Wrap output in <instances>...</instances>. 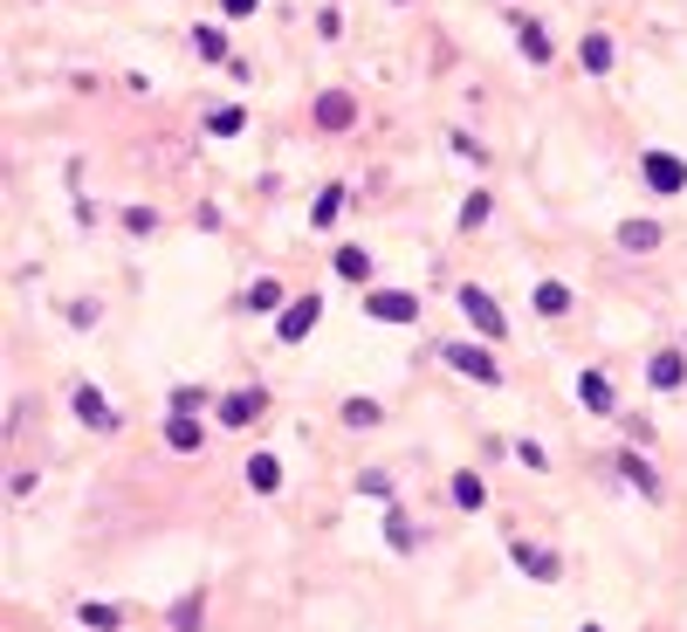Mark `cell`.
Segmentation results:
<instances>
[{
  "label": "cell",
  "instance_id": "obj_15",
  "mask_svg": "<svg viewBox=\"0 0 687 632\" xmlns=\"http://www.w3.org/2000/svg\"><path fill=\"white\" fill-rule=\"evenodd\" d=\"M619 468H626V482H632V489H640L646 502H660V495H667V489H660V474H653V468L640 461V453H619Z\"/></svg>",
  "mask_w": 687,
  "mask_h": 632
},
{
  "label": "cell",
  "instance_id": "obj_6",
  "mask_svg": "<svg viewBox=\"0 0 687 632\" xmlns=\"http://www.w3.org/2000/svg\"><path fill=\"white\" fill-rule=\"evenodd\" d=\"M365 310H371L378 323H413V317H420V296H405V289H371Z\"/></svg>",
  "mask_w": 687,
  "mask_h": 632
},
{
  "label": "cell",
  "instance_id": "obj_2",
  "mask_svg": "<svg viewBox=\"0 0 687 632\" xmlns=\"http://www.w3.org/2000/svg\"><path fill=\"white\" fill-rule=\"evenodd\" d=\"M461 310H468V323H474L481 337H495V344L508 337V317H502V302H495L489 289H474V283H468V289H461Z\"/></svg>",
  "mask_w": 687,
  "mask_h": 632
},
{
  "label": "cell",
  "instance_id": "obj_10",
  "mask_svg": "<svg viewBox=\"0 0 687 632\" xmlns=\"http://www.w3.org/2000/svg\"><path fill=\"white\" fill-rule=\"evenodd\" d=\"M680 378H687V358H680V351H660V358H646V386H653V392H680Z\"/></svg>",
  "mask_w": 687,
  "mask_h": 632
},
{
  "label": "cell",
  "instance_id": "obj_30",
  "mask_svg": "<svg viewBox=\"0 0 687 632\" xmlns=\"http://www.w3.org/2000/svg\"><path fill=\"white\" fill-rule=\"evenodd\" d=\"M199 406H207V392H193V386L172 392V413H199Z\"/></svg>",
  "mask_w": 687,
  "mask_h": 632
},
{
  "label": "cell",
  "instance_id": "obj_20",
  "mask_svg": "<svg viewBox=\"0 0 687 632\" xmlns=\"http://www.w3.org/2000/svg\"><path fill=\"white\" fill-rule=\"evenodd\" d=\"M577 56H584V69H592V76H605V69H612V42H605V35H584Z\"/></svg>",
  "mask_w": 687,
  "mask_h": 632
},
{
  "label": "cell",
  "instance_id": "obj_12",
  "mask_svg": "<svg viewBox=\"0 0 687 632\" xmlns=\"http://www.w3.org/2000/svg\"><path fill=\"white\" fill-rule=\"evenodd\" d=\"M516 564H523V577H537V585H557V550H537V543H516Z\"/></svg>",
  "mask_w": 687,
  "mask_h": 632
},
{
  "label": "cell",
  "instance_id": "obj_25",
  "mask_svg": "<svg viewBox=\"0 0 687 632\" xmlns=\"http://www.w3.org/2000/svg\"><path fill=\"white\" fill-rule=\"evenodd\" d=\"M337 275H344V283H365V275H371L365 248H337Z\"/></svg>",
  "mask_w": 687,
  "mask_h": 632
},
{
  "label": "cell",
  "instance_id": "obj_16",
  "mask_svg": "<svg viewBox=\"0 0 687 632\" xmlns=\"http://www.w3.org/2000/svg\"><path fill=\"white\" fill-rule=\"evenodd\" d=\"M529 302H537V317H564L571 310V289L564 283H537V296H529Z\"/></svg>",
  "mask_w": 687,
  "mask_h": 632
},
{
  "label": "cell",
  "instance_id": "obj_17",
  "mask_svg": "<svg viewBox=\"0 0 687 632\" xmlns=\"http://www.w3.org/2000/svg\"><path fill=\"white\" fill-rule=\"evenodd\" d=\"M193 48H199L207 62H227V35L214 28V21H199V28H193Z\"/></svg>",
  "mask_w": 687,
  "mask_h": 632
},
{
  "label": "cell",
  "instance_id": "obj_9",
  "mask_svg": "<svg viewBox=\"0 0 687 632\" xmlns=\"http://www.w3.org/2000/svg\"><path fill=\"white\" fill-rule=\"evenodd\" d=\"M577 406H584V413H612V406H619L612 378H605V371H584V378H577Z\"/></svg>",
  "mask_w": 687,
  "mask_h": 632
},
{
  "label": "cell",
  "instance_id": "obj_8",
  "mask_svg": "<svg viewBox=\"0 0 687 632\" xmlns=\"http://www.w3.org/2000/svg\"><path fill=\"white\" fill-rule=\"evenodd\" d=\"M262 406H268V392H254V386L227 392V399H220V426H248V420H262Z\"/></svg>",
  "mask_w": 687,
  "mask_h": 632
},
{
  "label": "cell",
  "instance_id": "obj_27",
  "mask_svg": "<svg viewBox=\"0 0 687 632\" xmlns=\"http://www.w3.org/2000/svg\"><path fill=\"white\" fill-rule=\"evenodd\" d=\"M199 612H207V598H180V605H172V625H180V632H199Z\"/></svg>",
  "mask_w": 687,
  "mask_h": 632
},
{
  "label": "cell",
  "instance_id": "obj_28",
  "mask_svg": "<svg viewBox=\"0 0 687 632\" xmlns=\"http://www.w3.org/2000/svg\"><path fill=\"white\" fill-rule=\"evenodd\" d=\"M489 214H495V199H489V193H474V199H468V207H461V227H481V220H489Z\"/></svg>",
  "mask_w": 687,
  "mask_h": 632
},
{
  "label": "cell",
  "instance_id": "obj_32",
  "mask_svg": "<svg viewBox=\"0 0 687 632\" xmlns=\"http://www.w3.org/2000/svg\"><path fill=\"white\" fill-rule=\"evenodd\" d=\"M220 8H227V14H254V8H262V0H220Z\"/></svg>",
  "mask_w": 687,
  "mask_h": 632
},
{
  "label": "cell",
  "instance_id": "obj_4",
  "mask_svg": "<svg viewBox=\"0 0 687 632\" xmlns=\"http://www.w3.org/2000/svg\"><path fill=\"white\" fill-rule=\"evenodd\" d=\"M640 172H646V186H653V193H667V199L687 193V165L674 159V151H646V165H640Z\"/></svg>",
  "mask_w": 687,
  "mask_h": 632
},
{
  "label": "cell",
  "instance_id": "obj_24",
  "mask_svg": "<svg viewBox=\"0 0 687 632\" xmlns=\"http://www.w3.org/2000/svg\"><path fill=\"white\" fill-rule=\"evenodd\" d=\"M283 302V283L275 275H262V283H248V310H275Z\"/></svg>",
  "mask_w": 687,
  "mask_h": 632
},
{
  "label": "cell",
  "instance_id": "obj_13",
  "mask_svg": "<svg viewBox=\"0 0 687 632\" xmlns=\"http://www.w3.org/2000/svg\"><path fill=\"white\" fill-rule=\"evenodd\" d=\"M248 489L275 495V489H283V461H275V453H254V461H248Z\"/></svg>",
  "mask_w": 687,
  "mask_h": 632
},
{
  "label": "cell",
  "instance_id": "obj_31",
  "mask_svg": "<svg viewBox=\"0 0 687 632\" xmlns=\"http://www.w3.org/2000/svg\"><path fill=\"white\" fill-rule=\"evenodd\" d=\"M516 461H523V468H550V453H543L537 440H516Z\"/></svg>",
  "mask_w": 687,
  "mask_h": 632
},
{
  "label": "cell",
  "instance_id": "obj_33",
  "mask_svg": "<svg viewBox=\"0 0 687 632\" xmlns=\"http://www.w3.org/2000/svg\"><path fill=\"white\" fill-rule=\"evenodd\" d=\"M584 632H605V625H584Z\"/></svg>",
  "mask_w": 687,
  "mask_h": 632
},
{
  "label": "cell",
  "instance_id": "obj_3",
  "mask_svg": "<svg viewBox=\"0 0 687 632\" xmlns=\"http://www.w3.org/2000/svg\"><path fill=\"white\" fill-rule=\"evenodd\" d=\"M317 317H323V296H296L289 310L275 317V337H283V344H302V337L317 331Z\"/></svg>",
  "mask_w": 687,
  "mask_h": 632
},
{
  "label": "cell",
  "instance_id": "obj_1",
  "mask_svg": "<svg viewBox=\"0 0 687 632\" xmlns=\"http://www.w3.org/2000/svg\"><path fill=\"white\" fill-rule=\"evenodd\" d=\"M440 358L461 371V378H474V386H502V365H495V351H481V344H440Z\"/></svg>",
  "mask_w": 687,
  "mask_h": 632
},
{
  "label": "cell",
  "instance_id": "obj_18",
  "mask_svg": "<svg viewBox=\"0 0 687 632\" xmlns=\"http://www.w3.org/2000/svg\"><path fill=\"white\" fill-rule=\"evenodd\" d=\"M165 440L180 447V453H193V447H199V426H193V413H172V420H165Z\"/></svg>",
  "mask_w": 687,
  "mask_h": 632
},
{
  "label": "cell",
  "instance_id": "obj_7",
  "mask_svg": "<svg viewBox=\"0 0 687 632\" xmlns=\"http://www.w3.org/2000/svg\"><path fill=\"white\" fill-rule=\"evenodd\" d=\"M508 21H516V35H523V56L537 62V69H550L557 42H550V28H543V21H529V14H508Z\"/></svg>",
  "mask_w": 687,
  "mask_h": 632
},
{
  "label": "cell",
  "instance_id": "obj_5",
  "mask_svg": "<svg viewBox=\"0 0 687 632\" xmlns=\"http://www.w3.org/2000/svg\"><path fill=\"white\" fill-rule=\"evenodd\" d=\"M69 406H76V420H83V426H96V434H117V413H111V399L96 392V386H76Z\"/></svg>",
  "mask_w": 687,
  "mask_h": 632
},
{
  "label": "cell",
  "instance_id": "obj_19",
  "mask_svg": "<svg viewBox=\"0 0 687 632\" xmlns=\"http://www.w3.org/2000/svg\"><path fill=\"white\" fill-rule=\"evenodd\" d=\"M337 214H344V186H323V193H317V207H310V227H330Z\"/></svg>",
  "mask_w": 687,
  "mask_h": 632
},
{
  "label": "cell",
  "instance_id": "obj_21",
  "mask_svg": "<svg viewBox=\"0 0 687 632\" xmlns=\"http://www.w3.org/2000/svg\"><path fill=\"white\" fill-rule=\"evenodd\" d=\"M454 502H461V509H481V502H489V489H481V474H454Z\"/></svg>",
  "mask_w": 687,
  "mask_h": 632
},
{
  "label": "cell",
  "instance_id": "obj_11",
  "mask_svg": "<svg viewBox=\"0 0 687 632\" xmlns=\"http://www.w3.org/2000/svg\"><path fill=\"white\" fill-rule=\"evenodd\" d=\"M660 241H667V227H660V220H626V227H619V248H626V255H653Z\"/></svg>",
  "mask_w": 687,
  "mask_h": 632
},
{
  "label": "cell",
  "instance_id": "obj_23",
  "mask_svg": "<svg viewBox=\"0 0 687 632\" xmlns=\"http://www.w3.org/2000/svg\"><path fill=\"white\" fill-rule=\"evenodd\" d=\"M76 619H83L90 632H117V625H124V612H117V605H83Z\"/></svg>",
  "mask_w": 687,
  "mask_h": 632
},
{
  "label": "cell",
  "instance_id": "obj_29",
  "mask_svg": "<svg viewBox=\"0 0 687 632\" xmlns=\"http://www.w3.org/2000/svg\"><path fill=\"white\" fill-rule=\"evenodd\" d=\"M358 489H365V495H386V502H392V474H378V468H365V474H358Z\"/></svg>",
  "mask_w": 687,
  "mask_h": 632
},
{
  "label": "cell",
  "instance_id": "obj_26",
  "mask_svg": "<svg viewBox=\"0 0 687 632\" xmlns=\"http://www.w3.org/2000/svg\"><path fill=\"white\" fill-rule=\"evenodd\" d=\"M344 420L365 434V426H378V420H386V406H378V399H351V406H344Z\"/></svg>",
  "mask_w": 687,
  "mask_h": 632
},
{
  "label": "cell",
  "instance_id": "obj_22",
  "mask_svg": "<svg viewBox=\"0 0 687 632\" xmlns=\"http://www.w3.org/2000/svg\"><path fill=\"white\" fill-rule=\"evenodd\" d=\"M241 124H248V111H241V104H227V111L207 117V131H214V138H241Z\"/></svg>",
  "mask_w": 687,
  "mask_h": 632
},
{
  "label": "cell",
  "instance_id": "obj_14",
  "mask_svg": "<svg viewBox=\"0 0 687 632\" xmlns=\"http://www.w3.org/2000/svg\"><path fill=\"white\" fill-rule=\"evenodd\" d=\"M351 111H358V104H351V96H344V90H330V96H317V124H323V131H344V124H351Z\"/></svg>",
  "mask_w": 687,
  "mask_h": 632
}]
</instances>
